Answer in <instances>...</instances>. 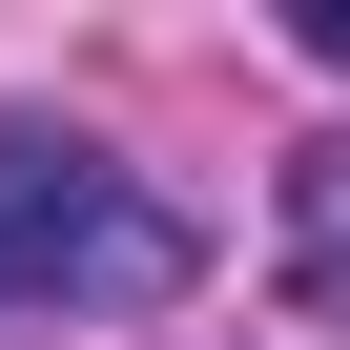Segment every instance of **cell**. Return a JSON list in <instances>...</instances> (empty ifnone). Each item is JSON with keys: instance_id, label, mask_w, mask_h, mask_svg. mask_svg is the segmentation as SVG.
Masks as SVG:
<instances>
[{"instance_id": "obj_1", "label": "cell", "mask_w": 350, "mask_h": 350, "mask_svg": "<svg viewBox=\"0 0 350 350\" xmlns=\"http://www.w3.org/2000/svg\"><path fill=\"white\" fill-rule=\"evenodd\" d=\"M83 288H186V206H144L62 124H0V309H83Z\"/></svg>"}, {"instance_id": "obj_2", "label": "cell", "mask_w": 350, "mask_h": 350, "mask_svg": "<svg viewBox=\"0 0 350 350\" xmlns=\"http://www.w3.org/2000/svg\"><path fill=\"white\" fill-rule=\"evenodd\" d=\"M309 268L350 288V165H309Z\"/></svg>"}, {"instance_id": "obj_3", "label": "cell", "mask_w": 350, "mask_h": 350, "mask_svg": "<svg viewBox=\"0 0 350 350\" xmlns=\"http://www.w3.org/2000/svg\"><path fill=\"white\" fill-rule=\"evenodd\" d=\"M288 42H309V62H350V0H288Z\"/></svg>"}]
</instances>
